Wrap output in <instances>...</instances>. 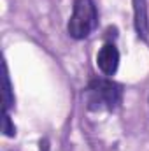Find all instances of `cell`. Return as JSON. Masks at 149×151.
Returning <instances> with one entry per match:
<instances>
[{
    "instance_id": "obj_7",
    "label": "cell",
    "mask_w": 149,
    "mask_h": 151,
    "mask_svg": "<svg viewBox=\"0 0 149 151\" xmlns=\"http://www.w3.org/2000/svg\"><path fill=\"white\" fill-rule=\"evenodd\" d=\"M40 151H49V146H47V142L44 141V142H40Z\"/></svg>"
},
{
    "instance_id": "obj_3",
    "label": "cell",
    "mask_w": 149,
    "mask_h": 151,
    "mask_svg": "<svg viewBox=\"0 0 149 151\" xmlns=\"http://www.w3.org/2000/svg\"><path fill=\"white\" fill-rule=\"evenodd\" d=\"M97 67L105 76H114L119 67V51L114 44H105L97 55Z\"/></svg>"
},
{
    "instance_id": "obj_1",
    "label": "cell",
    "mask_w": 149,
    "mask_h": 151,
    "mask_svg": "<svg viewBox=\"0 0 149 151\" xmlns=\"http://www.w3.org/2000/svg\"><path fill=\"white\" fill-rule=\"evenodd\" d=\"M123 102V86L107 77H95L84 90V104L93 113H114Z\"/></svg>"
},
{
    "instance_id": "obj_6",
    "label": "cell",
    "mask_w": 149,
    "mask_h": 151,
    "mask_svg": "<svg viewBox=\"0 0 149 151\" xmlns=\"http://www.w3.org/2000/svg\"><path fill=\"white\" fill-rule=\"evenodd\" d=\"M2 132H4V135L5 137H14L16 135V127H14V123H12V119H11V114L9 111H4V118H2Z\"/></svg>"
},
{
    "instance_id": "obj_5",
    "label": "cell",
    "mask_w": 149,
    "mask_h": 151,
    "mask_svg": "<svg viewBox=\"0 0 149 151\" xmlns=\"http://www.w3.org/2000/svg\"><path fill=\"white\" fill-rule=\"evenodd\" d=\"M2 100H4V111H9L14 106V91H12L7 63H4V95H2Z\"/></svg>"
},
{
    "instance_id": "obj_2",
    "label": "cell",
    "mask_w": 149,
    "mask_h": 151,
    "mask_svg": "<svg viewBox=\"0 0 149 151\" xmlns=\"http://www.w3.org/2000/svg\"><path fill=\"white\" fill-rule=\"evenodd\" d=\"M98 25V11L93 0H74L72 16L67 25L69 35L75 40L86 39Z\"/></svg>"
},
{
    "instance_id": "obj_4",
    "label": "cell",
    "mask_w": 149,
    "mask_h": 151,
    "mask_svg": "<svg viewBox=\"0 0 149 151\" xmlns=\"http://www.w3.org/2000/svg\"><path fill=\"white\" fill-rule=\"evenodd\" d=\"M133 4V27L140 40L149 39V12L148 0H132Z\"/></svg>"
}]
</instances>
